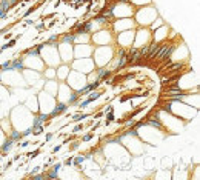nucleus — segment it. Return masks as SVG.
Returning <instances> with one entry per match:
<instances>
[{"instance_id":"f257e3e1","label":"nucleus","mask_w":200,"mask_h":180,"mask_svg":"<svg viewBox=\"0 0 200 180\" xmlns=\"http://www.w3.org/2000/svg\"><path fill=\"white\" fill-rule=\"evenodd\" d=\"M100 148L103 151L106 163H112V165L120 166V168H125L131 163V154L126 151V148L120 142H117L114 137L108 139L106 143H103Z\"/></svg>"},{"instance_id":"f03ea898","label":"nucleus","mask_w":200,"mask_h":180,"mask_svg":"<svg viewBox=\"0 0 200 180\" xmlns=\"http://www.w3.org/2000/svg\"><path fill=\"white\" fill-rule=\"evenodd\" d=\"M34 112H31L26 106H23L22 103L14 106V108L9 111V120L13 123L14 131L20 132L22 139L28 134H31V128L34 126Z\"/></svg>"},{"instance_id":"7ed1b4c3","label":"nucleus","mask_w":200,"mask_h":180,"mask_svg":"<svg viewBox=\"0 0 200 180\" xmlns=\"http://www.w3.org/2000/svg\"><path fill=\"white\" fill-rule=\"evenodd\" d=\"M114 139L123 145L126 148L128 152L131 156H134V157H139V156L145 154L146 143H143L142 139L136 134L134 128H125L123 131H120L119 134H115Z\"/></svg>"},{"instance_id":"20e7f679","label":"nucleus","mask_w":200,"mask_h":180,"mask_svg":"<svg viewBox=\"0 0 200 180\" xmlns=\"http://www.w3.org/2000/svg\"><path fill=\"white\" fill-rule=\"evenodd\" d=\"M159 108H163L166 111H169L171 114H174L176 117L182 119L183 122H186V123L191 122L197 116V112H199L197 108L185 103L183 100H169V99H162V103H160Z\"/></svg>"},{"instance_id":"39448f33","label":"nucleus","mask_w":200,"mask_h":180,"mask_svg":"<svg viewBox=\"0 0 200 180\" xmlns=\"http://www.w3.org/2000/svg\"><path fill=\"white\" fill-rule=\"evenodd\" d=\"M154 114H156L157 119L162 122L165 131H166L168 134H179L183 128H185V125H186V122H183L182 119L176 117L174 114H171L169 111H166V109H163V108H157L154 111Z\"/></svg>"},{"instance_id":"423d86ee","label":"nucleus","mask_w":200,"mask_h":180,"mask_svg":"<svg viewBox=\"0 0 200 180\" xmlns=\"http://www.w3.org/2000/svg\"><path fill=\"white\" fill-rule=\"evenodd\" d=\"M115 53V45H102V46H94L92 51V60L95 68H103L112 60Z\"/></svg>"},{"instance_id":"0eeeda50","label":"nucleus","mask_w":200,"mask_h":180,"mask_svg":"<svg viewBox=\"0 0 200 180\" xmlns=\"http://www.w3.org/2000/svg\"><path fill=\"white\" fill-rule=\"evenodd\" d=\"M159 16V11H157V8L156 6H152V5H145V6H140V8H137L136 11H134V22H136V25L137 26H149L152 22H154V18Z\"/></svg>"},{"instance_id":"6e6552de","label":"nucleus","mask_w":200,"mask_h":180,"mask_svg":"<svg viewBox=\"0 0 200 180\" xmlns=\"http://www.w3.org/2000/svg\"><path fill=\"white\" fill-rule=\"evenodd\" d=\"M38 55L42 57V60L45 62L46 66H57L62 63L59 51H57V43H49V42H43V46L40 48Z\"/></svg>"},{"instance_id":"1a4fd4ad","label":"nucleus","mask_w":200,"mask_h":180,"mask_svg":"<svg viewBox=\"0 0 200 180\" xmlns=\"http://www.w3.org/2000/svg\"><path fill=\"white\" fill-rule=\"evenodd\" d=\"M111 8V13H112V17L114 18H123V17H132L134 16V11L136 8L126 3V2H119V0H114L112 3L108 5Z\"/></svg>"},{"instance_id":"9d476101","label":"nucleus","mask_w":200,"mask_h":180,"mask_svg":"<svg viewBox=\"0 0 200 180\" xmlns=\"http://www.w3.org/2000/svg\"><path fill=\"white\" fill-rule=\"evenodd\" d=\"M37 100H38V112L51 116V112L54 111L55 103H57V99L54 95L48 94L46 91L40 90L37 91Z\"/></svg>"},{"instance_id":"9b49d317","label":"nucleus","mask_w":200,"mask_h":180,"mask_svg":"<svg viewBox=\"0 0 200 180\" xmlns=\"http://www.w3.org/2000/svg\"><path fill=\"white\" fill-rule=\"evenodd\" d=\"M115 34L111 31V28H100L99 31L91 33V43L94 46H102V45H114Z\"/></svg>"},{"instance_id":"f8f14e48","label":"nucleus","mask_w":200,"mask_h":180,"mask_svg":"<svg viewBox=\"0 0 200 180\" xmlns=\"http://www.w3.org/2000/svg\"><path fill=\"white\" fill-rule=\"evenodd\" d=\"M55 99H57V102L71 105V103H74L75 100H79V95H77V92L71 90L65 82H59V88H57Z\"/></svg>"},{"instance_id":"ddd939ff","label":"nucleus","mask_w":200,"mask_h":180,"mask_svg":"<svg viewBox=\"0 0 200 180\" xmlns=\"http://www.w3.org/2000/svg\"><path fill=\"white\" fill-rule=\"evenodd\" d=\"M65 83H66L73 91L82 90L83 86L88 85V82H86V74H82V72L75 71V69H71L69 74H68V77H66V80H65Z\"/></svg>"},{"instance_id":"4468645a","label":"nucleus","mask_w":200,"mask_h":180,"mask_svg":"<svg viewBox=\"0 0 200 180\" xmlns=\"http://www.w3.org/2000/svg\"><path fill=\"white\" fill-rule=\"evenodd\" d=\"M151 40H152V36H151L149 28L136 26V29H134V42H132L134 48H142L143 45H148Z\"/></svg>"},{"instance_id":"2eb2a0df","label":"nucleus","mask_w":200,"mask_h":180,"mask_svg":"<svg viewBox=\"0 0 200 180\" xmlns=\"http://www.w3.org/2000/svg\"><path fill=\"white\" fill-rule=\"evenodd\" d=\"M22 63H23V68H28V69H34V71L42 72L45 69V62L42 60V57L38 54H22Z\"/></svg>"},{"instance_id":"dca6fc26","label":"nucleus","mask_w":200,"mask_h":180,"mask_svg":"<svg viewBox=\"0 0 200 180\" xmlns=\"http://www.w3.org/2000/svg\"><path fill=\"white\" fill-rule=\"evenodd\" d=\"M71 69L82 72V74H88L95 69V65H94V60L92 57H83V59H74L73 62L69 63Z\"/></svg>"},{"instance_id":"f3484780","label":"nucleus","mask_w":200,"mask_h":180,"mask_svg":"<svg viewBox=\"0 0 200 180\" xmlns=\"http://www.w3.org/2000/svg\"><path fill=\"white\" fill-rule=\"evenodd\" d=\"M136 26L137 25H136L132 17H123V18H114L109 28H111V31L114 34H117V33H122V31H126V29H134Z\"/></svg>"},{"instance_id":"a211bd4d","label":"nucleus","mask_w":200,"mask_h":180,"mask_svg":"<svg viewBox=\"0 0 200 180\" xmlns=\"http://www.w3.org/2000/svg\"><path fill=\"white\" fill-rule=\"evenodd\" d=\"M57 51H59V57H60L62 63H71L74 60L73 43L60 40V42H57Z\"/></svg>"},{"instance_id":"6ab92c4d","label":"nucleus","mask_w":200,"mask_h":180,"mask_svg":"<svg viewBox=\"0 0 200 180\" xmlns=\"http://www.w3.org/2000/svg\"><path fill=\"white\" fill-rule=\"evenodd\" d=\"M136 29V28H134ZM134 29H126V31H122V33H117L115 34V42L114 45L120 46V48H129L132 46V42H134Z\"/></svg>"},{"instance_id":"aec40b11","label":"nucleus","mask_w":200,"mask_h":180,"mask_svg":"<svg viewBox=\"0 0 200 180\" xmlns=\"http://www.w3.org/2000/svg\"><path fill=\"white\" fill-rule=\"evenodd\" d=\"M94 51L92 43H73V54L74 59H83V57H91Z\"/></svg>"},{"instance_id":"412c9836","label":"nucleus","mask_w":200,"mask_h":180,"mask_svg":"<svg viewBox=\"0 0 200 180\" xmlns=\"http://www.w3.org/2000/svg\"><path fill=\"white\" fill-rule=\"evenodd\" d=\"M20 103H22L23 106H26V108L29 109L31 112H34V114L38 112V100H37V92L34 90L31 91V94H28L26 99L22 100Z\"/></svg>"},{"instance_id":"4be33fe9","label":"nucleus","mask_w":200,"mask_h":180,"mask_svg":"<svg viewBox=\"0 0 200 180\" xmlns=\"http://www.w3.org/2000/svg\"><path fill=\"white\" fill-rule=\"evenodd\" d=\"M169 26L168 25H162V26H159L157 29H154V31H151V36H152V40L154 42H163L166 40L168 37H169Z\"/></svg>"},{"instance_id":"5701e85b","label":"nucleus","mask_w":200,"mask_h":180,"mask_svg":"<svg viewBox=\"0 0 200 180\" xmlns=\"http://www.w3.org/2000/svg\"><path fill=\"white\" fill-rule=\"evenodd\" d=\"M69 71H71L69 63H60V65H57L55 66V80L65 82L66 77H68V74H69Z\"/></svg>"},{"instance_id":"b1692460","label":"nucleus","mask_w":200,"mask_h":180,"mask_svg":"<svg viewBox=\"0 0 200 180\" xmlns=\"http://www.w3.org/2000/svg\"><path fill=\"white\" fill-rule=\"evenodd\" d=\"M57 88H59V80H55V79H48V80H45L43 82V86H42V90L46 91L48 94H51V95H54L57 94Z\"/></svg>"},{"instance_id":"393cba45","label":"nucleus","mask_w":200,"mask_h":180,"mask_svg":"<svg viewBox=\"0 0 200 180\" xmlns=\"http://www.w3.org/2000/svg\"><path fill=\"white\" fill-rule=\"evenodd\" d=\"M0 129L3 131V134H5L6 137H9V136L13 134L14 128H13V123H11L9 117H3V119L0 120Z\"/></svg>"},{"instance_id":"a878e982","label":"nucleus","mask_w":200,"mask_h":180,"mask_svg":"<svg viewBox=\"0 0 200 180\" xmlns=\"http://www.w3.org/2000/svg\"><path fill=\"white\" fill-rule=\"evenodd\" d=\"M73 43H91V34L90 33H75Z\"/></svg>"},{"instance_id":"bb28decb","label":"nucleus","mask_w":200,"mask_h":180,"mask_svg":"<svg viewBox=\"0 0 200 180\" xmlns=\"http://www.w3.org/2000/svg\"><path fill=\"white\" fill-rule=\"evenodd\" d=\"M42 77L45 80L48 79H55V66H45V69L42 71Z\"/></svg>"},{"instance_id":"cd10ccee","label":"nucleus","mask_w":200,"mask_h":180,"mask_svg":"<svg viewBox=\"0 0 200 180\" xmlns=\"http://www.w3.org/2000/svg\"><path fill=\"white\" fill-rule=\"evenodd\" d=\"M9 92H11V88H8L6 85L0 83V102L6 100V99L9 97Z\"/></svg>"},{"instance_id":"c85d7f7f","label":"nucleus","mask_w":200,"mask_h":180,"mask_svg":"<svg viewBox=\"0 0 200 180\" xmlns=\"http://www.w3.org/2000/svg\"><path fill=\"white\" fill-rule=\"evenodd\" d=\"M163 23H165V20H163V18H162V17H159V16H157V17L154 18V22H152V23H151V25H149L148 28H149V31H154V29H157L159 26H162Z\"/></svg>"},{"instance_id":"c756f323","label":"nucleus","mask_w":200,"mask_h":180,"mask_svg":"<svg viewBox=\"0 0 200 180\" xmlns=\"http://www.w3.org/2000/svg\"><path fill=\"white\" fill-rule=\"evenodd\" d=\"M129 3L137 9V8H140V6H145V5H151L152 3V0H129Z\"/></svg>"},{"instance_id":"7c9ffc66","label":"nucleus","mask_w":200,"mask_h":180,"mask_svg":"<svg viewBox=\"0 0 200 180\" xmlns=\"http://www.w3.org/2000/svg\"><path fill=\"white\" fill-rule=\"evenodd\" d=\"M14 45H16V40H11V42H8L6 45H3V46H2V51H3V49H8V48H13Z\"/></svg>"},{"instance_id":"2f4dec72","label":"nucleus","mask_w":200,"mask_h":180,"mask_svg":"<svg viewBox=\"0 0 200 180\" xmlns=\"http://www.w3.org/2000/svg\"><path fill=\"white\" fill-rule=\"evenodd\" d=\"M5 139H6V136H5V134H3V131L0 129V146L3 145V142H5Z\"/></svg>"}]
</instances>
